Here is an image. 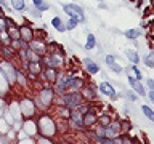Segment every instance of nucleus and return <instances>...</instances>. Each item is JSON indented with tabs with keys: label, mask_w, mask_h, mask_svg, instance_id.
<instances>
[{
	"label": "nucleus",
	"mask_w": 154,
	"mask_h": 144,
	"mask_svg": "<svg viewBox=\"0 0 154 144\" xmlns=\"http://www.w3.org/2000/svg\"><path fill=\"white\" fill-rule=\"evenodd\" d=\"M77 22H79V21H77V19H71V21L67 22V26H66V29H74V27L77 26Z\"/></svg>",
	"instance_id": "a211bd4d"
},
{
	"label": "nucleus",
	"mask_w": 154,
	"mask_h": 144,
	"mask_svg": "<svg viewBox=\"0 0 154 144\" xmlns=\"http://www.w3.org/2000/svg\"><path fill=\"white\" fill-rule=\"evenodd\" d=\"M144 61H146V64H148L149 67H154V53H151V55H149Z\"/></svg>",
	"instance_id": "f3484780"
},
{
	"label": "nucleus",
	"mask_w": 154,
	"mask_h": 144,
	"mask_svg": "<svg viewBox=\"0 0 154 144\" xmlns=\"http://www.w3.org/2000/svg\"><path fill=\"white\" fill-rule=\"evenodd\" d=\"M143 112H144V115H146V117L149 118V120H152V122H154V110L151 109V107H149V106H143Z\"/></svg>",
	"instance_id": "4468645a"
},
{
	"label": "nucleus",
	"mask_w": 154,
	"mask_h": 144,
	"mask_svg": "<svg viewBox=\"0 0 154 144\" xmlns=\"http://www.w3.org/2000/svg\"><path fill=\"white\" fill-rule=\"evenodd\" d=\"M148 82V86H149V90H151V91H154V80H151V79H149V80H146Z\"/></svg>",
	"instance_id": "412c9836"
},
{
	"label": "nucleus",
	"mask_w": 154,
	"mask_h": 144,
	"mask_svg": "<svg viewBox=\"0 0 154 144\" xmlns=\"http://www.w3.org/2000/svg\"><path fill=\"white\" fill-rule=\"evenodd\" d=\"M106 62H108V66H109L114 72H116V74H120V72H122V67H120L119 64H116V62H114V58L111 56V55L106 56Z\"/></svg>",
	"instance_id": "423d86ee"
},
{
	"label": "nucleus",
	"mask_w": 154,
	"mask_h": 144,
	"mask_svg": "<svg viewBox=\"0 0 154 144\" xmlns=\"http://www.w3.org/2000/svg\"><path fill=\"white\" fill-rule=\"evenodd\" d=\"M149 99H151L152 103H154V91H151V93H149Z\"/></svg>",
	"instance_id": "5701e85b"
},
{
	"label": "nucleus",
	"mask_w": 154,
	"mask_h": 144,
	"mask_svg": "<svg viewBox=\"0 0 154 144\" xmlns=\"http://www.w3.org/2000/svg\"><path fill=\"white\" fill-rule=\"evenodd\" d=\"M64 11L71 16V19H77V21H84V10H82L79 5L75 3H69V5H64Z\"/></svg>",
	"instance_id": "f257e3e1"
},
{
	"label": "nucleus",
	"mask_w": 154,
	"mask_h": 144,
	"mask_svg": "<svg viewBox=\"0 0 154 144\" xmlns=\"http://www.w3.org/2000/svg\"><path fill=\"white\" fill-rule=\"evenodd\" d=\"M0 7H3V8H8V5H7V2H5V0H0Z\"/></svg>",
	"instance_id": "4be33fe9"
},
{
	"label": "nucleus",
	"mask_w": 154,
	"mask_h": 144,
	"mask_svg": "<svg viewBox=\"0 0 154 144\" xmlns=\"http://www.w3.org/2000/svg\"><path fill=\"white\" fill-rule=\"evenodd\" d=\"M84 64H85V69H87V72H88V74H98V70H100V67L95 64L93 61L91 59H88V58H87V59H84Z\"/></svg>",
	"instance_id": "39448f33"
},
{
	"label": "nucleus",
	"mask_w": 154,
	"mask_h": 144,
	"mask_svg": "<svg viewBox=\"0 0 154 144\" xmlns=\"http://www.w3.org/2000/svg\"><path fill=\"white\" fill-rule=\"evenodd\" d=\"M100 91L101 93H104V94H108L109 98H117V94H116V91H114V88L111 86L108 82H103V83H100Z\"/></svg>",
	"instance_id": "20e7f679"
},
{
	"label": "nucleus",
	"mask_w": 154,
	"mask_h": 144,
	"mask_svg": "<svg viewBox=\"0 0 154 144\" xmlns=\"http://www.w3.org/2000/svg\"><path fill=\"white\" fill-rule=\"evenodd\" d=\"M125 35L128 38H137L138 35H141V29H128V31L125 32Z\"/></svg>",
	"instance_id": "9d476101"
},
{
	"label": "nucleus",
	"mask_w": 154,
	"mask_h": 144,
	"mask_svg": "<svg viewBox=\"0 0 154 144\" xmlns=\"http://www.w3.org/2000/svg\"><path fill=\"white\" fill-rule=\"evenodd\" d=\"M96 120H98V118H96V115H95L93 112H88V114H85L84 117H82V123L88 127V125H93Z\"/></svg>",
	"instance_id": "0eeeda50"
},
{
	"label": "nucleus",
	"mask_w": 154,
	"mask_h": 144,
	"mask_svg": "<svg viewBox=\"0 0 154 144\" xmlns=\"http://www.w3.org/2000/svg\"><path fill=\"white\" fill-rule=\"evenodd\" d=\"M96 45V38L93 34H88V37H87V43H85V48L87 50H91V48H95Z\"/></svg>",
	"instance_id": "1a4fd4ad"
},
{
	"label": "nucleus",
	"mask_w": 154,
	"mask_h": 144,
	"mask_svg": "<svg viewBox=\"0 0 154 144\" xmlns=\"http://www.w3.org/2000/svg\"><path fill=\"white\" fill-rule=\"evenodd\" d=\"M51 24H53V27H55V29H58V31H60V32H63V31H66V26H64V24L61 22V19L58 18V16L51 19Z\"/></svg>",
	"instance_id": "6e6552de"
},
{
	"label": "nucleus",
	"mask_w": 154,
	"mask_h": 144,
	"mask_svg": "<svg viewBox=\"0 0 154 144\" xmlns=\"http://www.w3.org/2000/svg\"><path fill=\"white\" fill-rule=\"evenodd\" d=\"M32 2H34V5H35L38 10H40V11H45V10L50 8V5H47L43 0H32Z\"/></svg>",
	"instance_id": "ddd939ff"
},
{
	"label": "nucleus",
	"mask_w": 154,
	"mask_h": 144,
	"mask_svg": "<svg viewBox=\"0 0 154 144\" xmlns=\"http://www.w3.org/2000/svg\"><path fill=\"white\" fill-rule=\"evenodd\" d=\"M11 5L14 10H18V11H23L24 8H26V5H24V0H11Z\"/></svg>",
	"instance_id": "9b49d317"
},
{
	"label": "nucleus",
	"mask_w": 154,
	"mask_h": 144,
	"mask_svg": "<svg viewBox=\"0 0 154 144\" xmlns=\"http://www.w3.org/2000/svg\"><path fill=\"white\" fill-rule=\"evenodd\" d=\"M31 67H32L34 72H40V64H37V62H32Z\"/></svg>",
	"instance_id": "6ab92c4d"
},
{
	"label": "nucleus",
	"mask_w": 154,
	"mask_h": 144,
	"mask_svg": "<svg viewBox=\"0 0 154 144\" xmlns=\"http://www.w3.org/2000/svg\"><path fill=\"white\" fill-rule=\"evenodd\" d=\"M3 53H5V56H11L13 55V50H10V48H3Z\"/></svg>",
	"instance_id": "aec40b11"
},
{
	"label": "nucleus",
	"mask_w": 154,
	"mask_h": 144,
	"mask_svg": "<svg viewBox=\"0 0 154 144\" xmlns=\"http://www.w3.org/2000/svg\"><path fill=\"white\" fill-rule=\"evenodd\" d=\"M128 83L132 85V88H133L135 91H137L138 94H141V96H144V94H146V93H144V88H143L141 82H140V80H137L135 77H132L130 74H128Z\"/></svg>",
	"instance_id": "7ed1b4c3"
},
{
	"label": "nucleus",
	"mask_w": 154,
	"mask_h": 144,
	"mask_svg": "<svg viewBox=\"0 0 154 144\" xmlns=\"http://www.w3.org/2000/svg\"><path fill=\"white\" fill-rule=\"evenodd\" d=\"M127 56L130 58V61H132L133 64H137V62L140 61V56H138L135 51H132V50H130V51H127Z\"/></svg>",
	"instance_id": "dca6fc26"
},
{
	"label": "nucleus",
	"mask_w": 154,
	"mask_h": 144,
	"mask_svg": "<svg viewBox=\"0 0 154 144\" xmlns=\"http://www.w3.org/2000/svg\"><path fill=\"white\" fill-rule=\"evenodd\" d=\"M45 74H47V80H50V82H56V72L53 67H48V69L45 70Z\"/></svg>",
	"instance_id": "f8f14e48"
},
{
	"label": "nucleus",
	"mask_w": 154,
	"mask_h": 144,
	"mask_svg": "<svg viewBox=\"0 0 154 144\" xmlns=\"http://www.w3.org/2000/svg\"><path fill=\"white\" fill-rule=\"evenodd\" d=\"M63 101L69 106L71 109H75V107H79V104H80V101H82V96L80 93H72V94H64L63 96Z\"/></svg>",
	"instance_id": "f03ea898"
},
{
	"label": "nucleus",
	"mask_w": 154,
	"mask_h": 144,
	"mask_svg": "<svg viewBox=\"0 0 154 144\" xmlns=\"http://www.w3.org/2000/svg\"><path fill=\"white\" fill-rule=\"evenodd\" d=\"M130 70H132L133 72V74H135V77H137V80H143V74H141V70H140L138 69V67L137 66H132V67H130Z\"/></svg>",
	"instance_id": "2eb2a0df"
}]
</instances>
